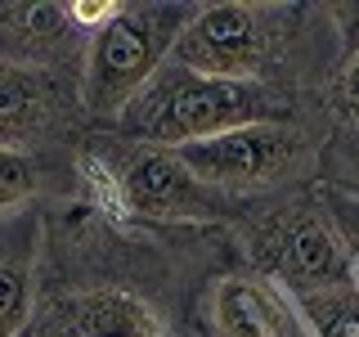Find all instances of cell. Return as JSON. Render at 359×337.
<instances>
[{
    "label": "cell",
    "instance_id": "obj_6",
    "mask_svg": "<svg viewBox=\"0 0 359 337\" xmlns=\"http://www.w3.org/2000/svg\"><path fill=\"white\" fill-rule=\"evenodd\" d=\"M256 261L283 297H301V292L341 284L351 256H346L341 239L332 234L323 207L297 202V207L278 211L274 220H265L261 243H256Z\"/></svg>",
    "mask_w": 359,
    "mask_h": 337
},
{
    "label": "cell",
    "instance_id": "obj_3",
    "mask_svg": "<svg viewBox=\"0 0 359 337\" xmlns=\"http://www.w3.org/2000/svg\"><path fill=\"white\" fill-rule=\"evenodd\" d=\"M180 162L216 194H261L297 180L314 162L310 135L287 121H252L175 149Z\"/></svg>",
    "mask_w": 359,
    "mask_h": 337
},
{
    "label": "cell",
    "instance_id": "obj_9",
    "mask_svg": "<svg viewBox=\"0 0 359 337\" xmlns=\"http://www.w3.org/2000/svg\"><path fill=\"white\" fill-rule=\"evenodd\" d=\"M211 319L220 337H297L301 324L287 297H274L256 279H220L211 297Z\"/></svg>",
    "mask_w": 359,
    "mask_h": 337
},
{
    "label": "cell",
    "instance_id": "obj_8",
    "mask_svg": "<svg viewBox=\"0 0 359 337\" xmlns=\"http://www.w3.org/2000/svg\"><path fill=\"white\" fill-rule=\"evenodd\" d=\"M36 337H162V324L126 292H86L63 301L50 329L36 324Z\"/></svg>",
    "mask_w": 359,
    "mask_h": 337
},
{
    "label": "cell",
    "instance_id": "obj_4",
    "mask_svg": "<svg viewBox=\"0 0 359 337\" xmlns=\"http://www.w3.org/2000/svg\"><path fill=\"white\" fill-rule=\"evenodd\" d=\"M278 18L283 9L274 5H238V0L198 5L171 50V63L224 81H256L274 59Z\"/></svg>",
    "mask_w": 359,
    "mask_h": 337
},
{
    "label": "cell",
    "instance_id": "obj_7",
    "mask_svg": "<svg viewBox=\"0 0 359 337\" xmlns=\"http://www.w3.org/2000/svg\"><path fill=\"white\" fill-rule=\"evenodd\" d=\"M36 256L41 216L14 211L0 216V337H18L36 319Z\"/></svg>",
    "mask_w": 359,
    "mask_h": 337
},
{
    "label": "cell",
    "instance_id": "obj_13",
    "mask_svg": "<svg viewBox=\"0 0 359 337\" xmlns=\"http://www.w3.org/2000/svg\"><path fill=\"white\" fill-rule=\"evenodd\" d=\"M41 194V162L27 149L0 144V216L27 211V202Z\"/></svg>",
    "mask_w": 359,
    "mask_h": 337
},
{
    "label": "cell",
    "instance_id": "obj_12",
    "mask_svg": "<svg viewBox=\"0 0 359 337\" xmlns=\"http://www.w3.org/2000/svg\"><path fill=\"white\" fill-rule=\"evenodd\" d=\"M287 306L306 337H359V292L346 279L301 292V297H287Z\"/></svg>",
    "mask_w": 359,
    "mask_h": 337
},
{
    "label": "cell",
    "instance_id": "obj_17",
    "mask_svg": "<svg viewBox=\"0 0 359 337\" xmlns=\"http://www.w3.org/2000/svg\"><path fill=\"white\" fill-rule=\"evenodd\" d=\"M346 284L359 292V252H351V265H346Z\"/></svg>",
    "mask_w": 359,
    "mask_h": 337
},
{
    "label": "cell",
    "instance_id": "obj_16",
    "mask_svg": "<svg viewBox=\"0 0 359 337\" xmlns=\"http://www.w3.org/2000/svg\"><path fill=\"white\" fill-rule=\"evenodd\" d=\"M328 14L341 22V41H346V59L359 50V5H332Z\"/></svg>",
    "mask_w": 359,
    "mask_h": 337
},
{
    "label": "cell",
    "instance_id": "obj_14",
    "mask_svg": "<svg viewBox=\"0 0 359 337\" xmlns=\"http://www.w3.org/2000/svg\"><path fill=\"white\" fill-rule=\"evenodd\" d=\"M63 9H67V22H72L76 32H90V37H95L112 14H117L112 0H72V5H63Z\"/></svg>",
    "mask_w": 359,
    "mask_h": 337
},
{
    "label": "cell",
    "instance_id": "obj_1",
    "mask_svg": "<svg viewBox=\"0 0 359 337\" xmlns=\"http://www.w3.org/2000/svg\"><path fill=\"white\" fill-rule=\"evenodd\" d=\"M252 121H283V108L261 81H224V77H202L166 59L153 72V81L121 108L112 121L135 144H157V149H184V144L211 140L233 126Z\"/></svg>",
    "mask_w": 359,
    "mask_h": 337
},
{
    "label": "cell",
    "instance_id": "obj_2",
    "mask_svg": "<svg viewBox=\"0 0 359 337\" xmlns=\"http://www.w3.org/2000/svg\"><path fill=\"white\" fill-rule=\"evenodd\" d=\"M198 5H117L104 27L86 45V67H81V104L90 117L117 121L121 108L153 81V72L171 59L180 32Z\"/></svg>",
    "mask_w": 359,
    "mask_h": 337
},
{
    "label": "cell",
    "instance_id": "obj_15",
    "mask_svg": "<svg viewBox=\"0 0 359 337\" xmlns=\"http://www.w3.org/2000/svg\"><path fill=\"white\" fill-rule=\"evenodd\" d=\"M337 108H341L346 117L359 126V50L341 67V81H337Z\"/></svg>",
    "mask_w": 359,
    "mask_h": 337
},
{
    "label": "cell",
    "instance_id": "obj_11",
    "mask_svg": "<svg viewBox=\"0 0 359 337\" xmlns=\"http://www.w3.org/2000/svg\"><path fill=\"white\" fill-rule=\"evenodd\" d=\"M76 37L63 5H0V63L41 67Z\"/></svg>",
    "mask_w": 359,
    "mask_h": 337
},
{
    "label": "cell",
    "instance_id": "obj_18",
    "mask_svg": "<svg viewBox=\"0 0 359 337\" xmlns=\"http://www.w3.org/2000/svg\"><path fill=\"white\" fill-rule=\"evenodd\" d=\"M18 337H36V324H27V329H22Z\"/></svg>",
    "mask_w": 359,
    "mask_h": 337
},
{
    "label": "cell",
    "instance_id": "obj_5",
    "mask_svg": "<svg viewBox=\"0 0 359 337\" xmlns=\"http://www.w3.org/2000/svg\"><path fill=\"white\" fill-rule=\"evenodd\" d=\"M90 176L121 211L157 220H211L220 211V194L180 162L175 149L157 144H130L117 162H90Z\"/></svg>",
    "mask_w": 359,
    "mask_h": 337
},
{
    "label": "cell",
    "instance_id": "obj_10",
    "mask_svg": "<svg viewBox=\"0 0 359 337\" xmlns=\"http://www.w3.org/2000/svg\"><path fill=\"white\" fill-rule=\"evenodd\" d=\"M59 112V86L41 67L0 63V144L22 149Z\"/></svg>",
    "mask_w": 359,
    "mask_h": 337
}]
</instances>
